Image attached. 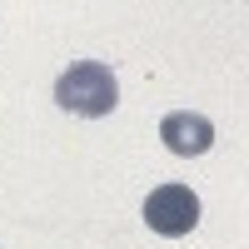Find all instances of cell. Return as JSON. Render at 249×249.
<instances>
[{"instance_id":"6da1fadb","label":"cell","mask_w":249,"mask_h":249,"mask_svg":"<svg viewBox=\"0 0 249 249\" xmlns=\"http://www.w3.org/2000/svg\"><path fill=\"white\" fill-rule=\"evenodd\" d=\"M55 105L80 120H100L120 105V80L105 60H75V65L55 80Z\"/></svg>"},{"instance_id":"7a4b0ae2","label":"cell","mask_w":249,"mask_h":249,"mask_svg":"<svg viewBox=\"0 0 249 249\" xmlns=\"http://www.w3.org/2000/svg\"><path fill=\"white\" fill-rule=\"evenodd\" d=\"M144 224H150L155 234H164V239L190 234L199 224V195L190 184H160V190H150V199H144Z\"/></svg>"},{"instance_id":"3957f363","label":"cell","mask_w":249,"mask_h":249,"mask_svg":"<svg viewBox=\"0 0 249 249\" xmlns=\"http://www.w3.org/2000/svg\"><path fill=\"white\" fill-rule=\"evenodd\" d=\"M160 140H164V150H170V155L195 160V155H204V150L214 144V124L204 120V115H195V110H175V115L160 120Z\"/></svg>"}]
</instances>
